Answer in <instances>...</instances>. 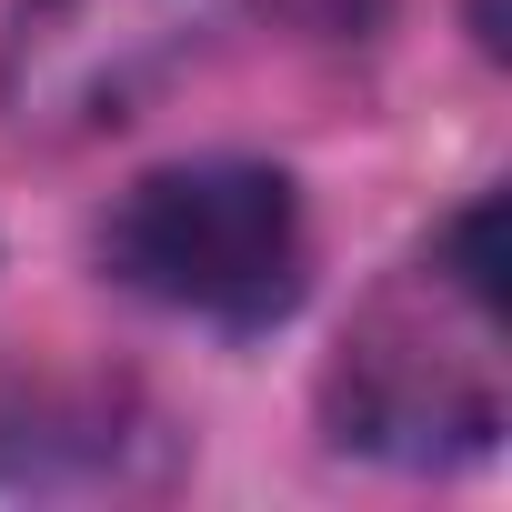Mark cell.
I'll return each mask as SVG.
<instances>
[{
  "instance_id": "6da1fadb",
  "label": "cell",
  "mask_w": 512,
  "mask_h": 512,
  "mask_svg": "<svg viewBox=\"0 0 512 512\" xmlns=\"http://www.w3.org/2000/svg\"><path fill=\"white\" fill-rule=\"evenodd\" d=\"M492 201H472L442 251L372 292V312L342 332L332 362V432L382 462H442L482 452L502 432V251Z\"/></svg>"
},
{
  "instance_id": "7a4b0ae2",
  "label": "cell",
  "mask_w": 512,
  "mask_h": 512,
  "mask_svg": "<svg viewBox=\"0 0 512 512\" xmlns=\"http://www.w3.org/2000/svg\"><path fill=\"white\" fill-rule=\"evenodd\" d=\"M101 262L141 292V302H171V312H201V322H272L292 312L302 292V191L272 171V161H171V171H141L121 191V211L101 221Z\"/></svg>"
},
{
  "instance_id": "3957f363",
  "label": "cell",
  "mask_w": 512,
  "mask_h": 512,
  "mask_svg": "<svg viewBox=\"0 0 512 512\" xmlns=\"http://www.w3.org/2000/svg\"><path fill=\"white\" fill-rule=\"evenodd\" d=\"M241 0H21L0 31V121L31 141H91L131 121Z\"/></svg>"
}]
</instances>
